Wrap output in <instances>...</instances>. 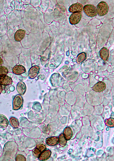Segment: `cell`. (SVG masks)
Instances as JSON below:
<instances>
[{"instance_id": "6da1fadb", "label": "cell", "mask_w": 114, "mask_h": 161, "mask_svg": "<svg viewBox=\"0 0 114 161\" xmlns=\"http://www.w3.org/2000/svg\"><path fill=\"white\" fill-rule=\"evenodd\" d=\"M83 9L84 13L89 17H94L98 14L97 9L94 5H86L83 7Z\"/></svg>"}, {"instance_id": "7a4b0ae2", "label": "cell", "mask_w": 114, "mask_h": 161, "mask_svg": "<svg viewBox=\"0 0 114 161\" xmlns=\"http://www.w3.org/2000/svg\"><path fill=\"white\" fill-rule=\"evenodd\" d=\"M97 11L99 16H103L106 15L109 11V7L105 2L101 1L97 5Z\"/></svg>"}, {"instance_id": "3957f363", "label": "cell", "mask_w": 114, "mask_h": 161, "mask_svg": "<svg viewBox=\"0 0 114 161\" xmlns=\"http://www.w3.org/2000/svg\"><path fill=\"white\" fill-rule=\"evenodd\" d=\"M23 99L21 95H17L14 98L13 105V110H17L22 107L23 104Z\"/></svg>"}, {"instance_id": "277c9868", "label": "cell", "mask_w": 114, "mask_h": 161, "mask_svg": "<svg viewBox=\"0 0 114 161\" xmlns=\"http://www.w3.org/2000/svg\"><path fill=\"white\" fill-rule=\"evenodd\" d=\"M82 14V12L72 14L69 18V22L72 25H76L78 24L81 19Z\"/></svg>"}, {"instance_id": "5b68a950", "label": "cell", "mask_w": 114, "mask_h": 161, "mask_svg": "<svg viewBox=\"0 0 114 161\" xmlns=\"http://www.w3.org/2000/svg\"><path fill=\"white\" fill-rule=\"evenodd\" d=\"M13 81L11 77L7 75L0 76V84L8 86L12 84Z\"/></svg>"}, {"instance_id": "8992f818", "label": "cell", "mask_w": 114, "mask_h": 161, "mask_svg": "<svg viewBox=\"0 0 114 161\" xmlns=\"http://www.w3.org/2000/svg\"><path fill=\"white\" fill-rule=\"evenodd\" d=\"M46 150V145L43 144L38 145L33 150V154L35 157L38 158L41 154Z\"/></svg>"}, {"instance_id": "52a82bcc", "label": "cell", "mask_w": 114, "mask_h": 161, "mask_svg": "<svg viewBox=\"0 0 114 161\" xmlns=\"http://www.w3.org/2000/svg\"><path fill=\"white\" fill-rule=\"evenodd\" d=\"M83 6L79 3H76L72 5L69 8L68 11L71 13L81 12L83 10Z\"/></svg>"}, {"instance_id": "ba28073f", "label": "cell", "mask_w": 114, "mask_h": 161, "mask_svg": "<svg viewBox=\"0 0 114 161\" xmlns=\"http://www.w3.org/2000/svg\"><path fill=\"white\" fill-rule=\"evenodd\" d=\"M40 69V67L38 66H34L30 69L29 71V78L33 79L37 77Z\"/></svg>"}, {"instance_id": "9c48e42d", "label": "cell", "mask_w": 114, "mask_h": 161, "mask_svg": "<svg viewBox=\"0 0 114 161\" xmlns=\"http://www.w3.org/2000/svg\"><path fill=\"white\" fill-rule=\"evenodd\" d=\"M106 88V85L103 82H99L96 83L92 88L93 90L96 92H103Z\"/></svg>"}, {"instance_id": "30bf717a", "label": "cell", "mask_w": 114, "mask_h": 161, "mask_svg": "<svg viewBox=\"0 0 114 161\" xmlns=\"http://www.w3.org/2000/svg\"><path fill=\"white\" fill-rule=\"evenodd\" d=\"M12 71L14 74L19 75L24 73L26 72V69L22 65H16L14 67Z\"/></svg>"}, {"instance_id": "8fae6325", "label": "cell", "mask_w": 114, "mask_h": 161, "mask_svg": "<svg viewBox=\"0 0 114 161\" xmlns=\"http://www.w3.org/2000/svg\"><path fill=\"white\" fill-rule=\"evenodd\" d=\"M16 90L21 95H23L25 93L26 90V85L23 81H20L17 85Z\"/></svg>"}, {"instance_id": "7c38bea8", "label": "cell", "mask_w": 114, "mask_h": 161, "mask_svg": "<svg viewBox=\"0 0 114 161\" xmlns=\"http://www.w3.org/2000/svg\"><path fill=\"white\" fill-rule=\"evenodd\" d=\"M46 143L50 147H53L58 143L59 138L58 137L52 136L46 139Z\"/></svg>"}, {"instance_id": "4fadbf2b", "label": "cell", "mask_w": 114, "mask_h": 161, "mask_svg": "<svg viewBox=\"0 0 114 161\" xmlns=\"http://www.w3.org/2000/svg\"><path fill=\"white\" fill-rule=\"evenodd\" d=\"M26 31L22 29H19L15 33L14 38L15 41L17 42L21 41L24 38Z\"/></svg>"}, {"instance_id": "5bb4252c", "label": "cell", "mask_w": 114, "mask_h": 161, "mask_svg": "<svg viewBox=\"0 0 114 161\" xmlns=\"http://www.w3.org/2000/svg\"><path fill=\"white\" fill-rule=\"evenodd\" d=\"M100 56L101 59L104 61H106L109 57V51L106 48H103L100 51Z\"/></svg>"}, {"instance_id": "9a60e30c", "label": "cell", "mask_w": 114, "mask_h": 161, "mask_svg": "<svg viewBox=\"0 0 114 161\" xmlns=\"http://www.w3.org/2000/svg\"><path fill=\"white\" fill-rule=\"evenodd\" d=\"M51 151L49 150H46L42 152L38 157L40 161H44L48 159L51 155Z\"/></svg>"}, {"instance_id": "2e32d148", "label": "cell", "mask_w": 114, "mask_h": 161, "mask_svg": "<svg viewBox=\"0 0 114 161\" xmlns=\"http://www.w3.org/2000/svg\"><path fill=\"white\" fill-rule=\"evenodd\" d=\"M63 134L65 139L67 141L69 140L73 136V131L70 127H67L64 129Z\"/></svg>"}, {"instance_id": "e0dca14e", "label": "cell", "mask_w": 114, "mask_h": 161, "mask_svg": "<svg viewBox=\"0 0 114 161\" xmlns=\"http://www.w3.org/2000/svg\"><path fill=\"white\" fill-rule=\"evenodd\" d=\"M8 119L4 115L0 114V126L4 128L7 127L9 125Z\"/></svg>"}, {"instance_id": "ac0fdd59", "label": "cell", "mask_w": 114, "mask_h": 161, "mask_svg": "<svg viewBox=\"0 0 114 161\" xmlns=\"http://www.w3.org/2000/svg\"><path fill=\"white\" fill-rule=\"evenodd\" d=\"M10 123L11 126L14 128H17L19 127V120L14 117H11L10 119Z\"/></svg>"}, {"instance_id": "d6986e66", "label": "cell", "mask_w": 114, "mask_h": 161, "mask_svg": "<svg viewBox=\"0 0 114 161\" xmlns=\"http://www.w3.org/2000/svg\"><path fill=\"white\" fill-rule=\"evenodd\" d=\"M86 58V54L85 52H82L78 55L76 58V62L78 63L83 62Z\"/></svg>"}, {"instance_id": "ffe728a7", "label": "cell", "mask_w": 114, "mask_h": 161, "mask_svg": "<svg viewBox=\"0 0 114 161\" xmlns=\"http://www.w3.org/2000/svg\"><path fill=\"white\" fill-rule=\"evenodd\" d=\"M58 143L60 146L62 147H64L67 143V140L64 137L63 134L60 135L59 136Z\"/></svg>"}, {"instance_id": "44dd1931", "label": "cell", "mask_w": 114, "mask_h": 161, "mask_svg": "<svg viewBox=\"0 0 114 161\" xmlns=\"http://www.w3.org/2000/svg\"><path fill=\"white\" fill-rule=\"evenodd\" d=\"M105 123L107 126L110 128H113L114 127V118H110L108 119H107L105 120Z\"/></svg>"}, {"instance_id": "7402d4cb", "label": "cell", "mask_w": 114, "mask_h": 161, "mask_svg": "<svg viewBox=\"0 0 114 161\" xmlns=\"http://www.w3.org/2000/svg\"><path fill=\"white\" fill-rule=\"evenodd\" d=\"M9 73L8 70L4 66H0V76L7 75Z\"/></svg>"}, {"instance_id": "603a6c76", "label": "cell", "mask_w": 114, "mask_h": 161, "mask_svg": "<svg viewBox=\"0 0 114 161\" xmlns=\"http://www.w3.org/2000/svg\"><path fill=\"white\" fill-rule=\"evenodd\" d=\"M16 160V161H25L26 160L25 156L21 154H17Z\"/></svg>"}, {"instance_id": "cb8c5ba5", "label": "cell", "mask_w": 114, "mask_h": 161, "mask_svg": "<svg viewBox=\"0 0 114 161\" xmlns=\"http://www.w3.org/2000/svg\"><path fill=\"white\" fill-rule=\"evenodd\" d=\"M4 63V61H3V59L1 57H0V66L3 64Z\"/></svg>"}, {"instance_id": "d4e9b609", "label": "cell", "mask_w": 114, "mask_h": 161, "mask_svg": "<svg viewBox=\"0 0 114 161\" xmlns=\"http://www.w3.org/2000/svg\"><path fill=\"white\" fill-rule=\"evenodd\" d=\"M3 90V87L2 85L0 84V95L2 92V91Z\"/></svg>"}]
</instances>
